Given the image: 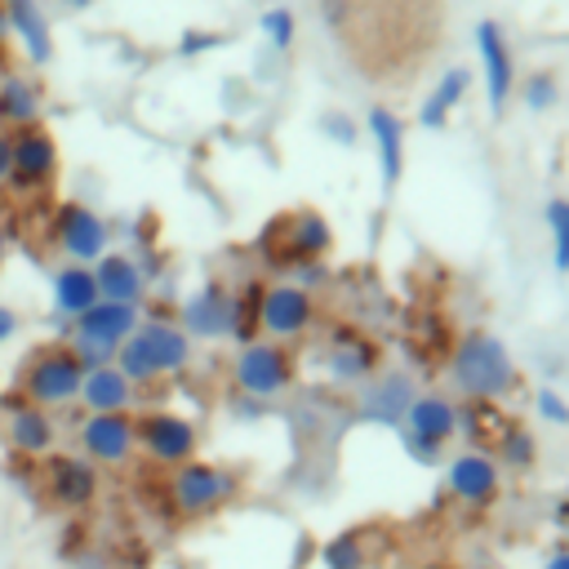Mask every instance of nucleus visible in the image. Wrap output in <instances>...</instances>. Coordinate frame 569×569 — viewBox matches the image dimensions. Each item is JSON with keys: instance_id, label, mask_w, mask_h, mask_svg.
<instances>
[{"instance_id": "nucleus-1", "label": "nucleus", "mask_w": 569, "mask_h": 569, "mask_svg": "<svg viewBox=\"0 0 569 569\" xmlns=\"http://www.w3.org/2000/svg\"><path fill=\"white\" fill-rule=\"evenodd\" d=\"M133 387L156 382L164 373H182L191 365V338L173 320H138V329L120 342L111 360Z\"/></svg>"}, {"instance_id": "nucleus-2", "label": "nucleus", "mask_w": 569, "mask_h": 569, "mask_svg": "<svg viewBox=\"0 0 569 569\" xmlns=\"http://www.w3.org/2000/svg\"><path fill=\"white\" fill-rule=\"evenodd\" d=\"M449 373H453L458 391L471 396V400H498V396H507L516 387V360H511L507 342L493 338V333H485V329L467 333L453 347Z\"/></svg>"}, {"instance_id": "nucleus-3", "label": "nucleus", "mask_w": 569, "mask_h": 569, "mask_svg": "<svg viewBox=\"0 0 569 569\" xmlns=\"http://www.w3.org/2000/svg\"><path fill=\"white\" fill-rule=\"evenodd\" d=\"M80 382H84V365L76 360V351L67 342H49L27 356L13 391L40 409H67L80 400Z\"/></svg>"}, {"instance_id": "nucleus-4", "label": "nucleus", "mask_w": 569, "mask_h": 569, "mask_svg": "<svg viewBox=\"0 0 569 569\" xmlns=\"http://www.w3.org/2000/svg\"><path fill=\"white\" fill-rule=\"evenodd\" d=\"M138 307H124V302H107L98 298L84 316L71 320V333H67V347L76 351V360L84 369H98V365H111L120 342L138 329Z\"/></svg>"}, {"instance_id": "nucleus-5", "label": "nucleus", "mask_w": 569, "mask_h": 569, "mask_svg": "<svg viewBox=\"0 0 569 569\" xmlns=\"http://www.w3.org/2000/svg\"><path fill=\"white\" fill-rule=\"evenodd\" d=\"M236 489H240V480L218 462L191 458V462L169 471V502H173V511L182 520H200V516L222 511L236 498Z\"/></svg>"}, {"instance_id": "nucleus-6", "label": "nucleus", "mask_w": 569, "mask_h": 569, "mask_svg": "<svg viewBox=\"0 0 569 569\" xmlns=\"http://www.w3.org/2000/svg\"><path fill=\"white\" fill-rule=\"evenodd\" d=\"M102 476L84 453H44L40 458V493L58 511H89L98 502Z\"/></svg>"}, {"instance_id": "nucleus-7", "label": "nucleus", "mask_w": 569, "mask_h": 569, "mask_svg": "<svg viewBox=\"0 0 569 569\" xmlns=\"http://www.w3.org/2000/svg\"><path fill=\"white\" fill-rule=\"evenodd\" d=\"M49 240L58 244V253L67 262H80V267H93L107 249H111V227L98 209L80 204V200H62L53 209V222H49Z\"/></svg>"}, {"instance_id": "nucleus-8", "label": "nucleus", "mask_w": 569, "mask_h": 569, "mask_svg": "<svg viewBox=\"0 0 569 569\" xmlns=\"http://www.w3.org/2000/svg\"><path fill=\"white\" fill-rule=\"evenodd\" d=\"M133 436H138V449L156 462V467H182L196 458L200 449V431L191 418L173 413V409H147L133 418Z\"/></svg>"}, {"instance_id": "nucleus-9", "label": "nucleus", "mask_w": 569, "mask_h": 569, "mask_svg": "<svg viewBox=\"0 0 569 569\" xmlns=\"http://www.w3.org/2000/svg\"><path fill=\"white\" fill-rule=\"evenodd\" d=\"M58 164H62V151H58V138L44 124L9 133V187L44 191L58 178Z\"/></svg>"}, {"instance_id": "nucleus-10", "label": "nucleus", "mask_w": 569, "mask_h": 569, "mask_svg": "<svg viewBox=\"0 0 569 569\" xmlns=\"http://www.w3.org/2000/svg\"><path fill=\"white\" fill-rule=\"evenodd\" d=\"M231 378H236V387L244 391V396H258V400H267V396H280L289 382H293V356L280 347V342H244L240 351H236V360H231Z\"/></svg>"}, {"instance_id": "nucleus-11", "label": "nucleus", "mask_w": 569, "mask_h": 569, "mask_svg": "<svg viewBox=\"0 0 569 569\" xmlns=\"http://www.w3.org/2000/svg\"><path fill=\"white\" fill-rule=\"evenodd\" d=\"M0 413H4V445L18 453V458H31L40 462L44 453H53V440H58V427H53V413L22 400L18 391L0 396Z\"/></svg>"}, {"instance_id": "nucleus-12", "label": "nucleus", "mask_w": 569, "mask_h": 569, "mask_svg": "<svg viewBox=\"0 0 569 569\" xmlns=\"http://www.w3.org/2000/svg\"><path fill=\"white\" fill-rule=\"evenodd\" d=\"M76 445L93 467H124L138 449L133 413H89V418H80Z\"/></svg>"}, {"instance_id": "nucleus-13", "label": "nucleus", "mask_w": 569, "mask_h": 569, "mask_svg": "<svg viewBox=\"0 0 569 569\" xmlns=\"http://www.w3.org/2000/svg\"><path fill=\"white\" fill-rule=\"evenodd\" d=\"M400 422H405L409 449L418 458H436V449L445 440H453V431H458V409L445 396H413Z\"/></svg>"}, {"instance_id": "nucleus-14", "label": "nucleus", "mask_w": 569, "mask_h": 569, "mask_svg": "<svg viewBox=\"0 0 569 569\" xmlns=\"http://www.w3.org/2000/svg\"><path fill=\"white\" fill-rule=\"evenodd\" d=\"M476 49H480V67H485V98H489V111L498 116L516 89V62H511V49H507V36L498 22H476Z\"/></svg>"}, {"instance_id": "nucleus-15", "label": "nucleus", "mask_w": 569, "mask_h": 569, "mask_svg": "<svg viewBox=\"0 0 569 569\" xmlns=\"http://www.w3.org/2000/svg\"><path fill=\"white\" fill-rule=\"evenodd\" d=\"M316 307H311V293L298 289V284H271L262 289V302H258V329L271 333V338H298L307 333Z\"/></svg>"}, {"instance_id": "nucleus-16", "label": "nucleus", "mask_w": 569, "mask_h": 569, "mask_svg": "<svg viewBox=\"0 0 569 569\" xmlns=\"http://www.w3.org/2000/svg\"><path fill=\"white\" fill-rule=\"evenodd\" d=\"M178 329H182L187 338H227V333H231V293H227V284H218V280L200 284V289L182 302Z\"/></svg>"}, {"instance_id": "nucleus-17", "label": "nucleus", "mask_w": 569, "mask_h": 569, "mask_svg": "<svg viewBox=\"0 0 569 569\" xmlns=\"http://www.w3.org/2000/svg\"><path fill=\"white\" fill-rule=\"evenodd\" d=\"M445 485H449V493H453L458 502L485 507V502H493V498H498V462H493L489 453H476V449H467V453L449 458Z\"/></svg>"}, {"instance_id": "nucleus-18", "label": "nucleus", "mask_w": 569, "mask_h": 569, "mask_svg": "<svg viewBox=\"0 0 569 569\" xmlns=\"http://www.w3.org/2000/svg\"><path fill=\"white\" fill-rule=\"evenodd\" d=\"M93 284H98V298H107V302H124V307H138L142 298H147V271L138 267V258H129V253H116V249H107L93 267Z\"/></svg>"}, {"instance_id": "nucleus-19", "label": "nucleus", "mask_w": 569, "mask_h": 569, "mask_svg": "<svg viewBox=\"0 0 569 569\" xmlns=\"http://www.w3.org/2000/svg\"><path fill=\"white\" fill-rule=\"evenodd\" d=\"M4 22L18 36L31 67L53 62V27H49V13L40 9V0H4Z\"/></svg>"}, {"instance_id": "nucleus-20", "label": "nucleus", "mask_w": 569, "mask_h": 569, "mask_svg": "<svg viewBox=\"0 0 569 569\" xmlns=\"http://www.w3.org/2000/svg\"><path fill=\"white\" fill-rule=\"evenodd\" d=\"M49 302H53V316L58 320H76L84 316L93 302H98V284H93V271L80 267V262H62L53 276H49Z\"/></svg>"}, {"instance_id": "nucleus-21", "label": "nucleus", "mask_w": 569, "mask_h": 569, "mask_svg": "<svg viewBox=\"0 0 569 569\" xmlns=\"http://www.w3.org/2000/svg\"><path fill=\"white\" fill-rule=\"evenodd\" d=\"M40 111H44V98L31 76H18V71L0 76V129L4 133L40 124Z\"/></svg>"}, {"instance_id": "nucleus-22", "label": "nucleus", "mask_w": 569, "mask_h": 569, "mask_svg": "<svg viewBox=\"0 0 569 569\" xmlns=\"http://www.w3.org/2000/svg\"><path fill=\"white\" fill-rule=\"evenodd\" d=\"M80 405H84L89 413H129V405H133V382H129L116 365L84 369Z\"/></svg>"}, {"instance_id": "nucleus-23", "label": "nucleus", "mask_w": 569, "mask_h": 569, "mask_svg": "<svg viewBox=\"0 0 569 569\" xmlns=\"http://www.w3.org/2000/svg\"><path fill=\"white\" fill-rule=\"evenodd\" d=\"M369 133L378 142V169H382V191H391L405 173V124L391 107H369Z\"/></svg>"}, {"instance_id": "nucleus-24", "label": "nucleus", "mask_w": 569, "mask_h": 569, "mask_svg": "<svg viewBox=\"0 0 569 569\" xmlns=\"http://www.w3.org/2000/svg\"><path fill=\"white\" fill-rule=\"evenodd\" d=\"M467 84H471V71H467V67H449V71L436 80V89L422 98V107H418L422 129H445V124H449V116H453V107L462 102Z\"/></svg>"}, {"instance_id": "nucleus-25", "label": "nucleus", "mask_w": 569, "mask_h": 569, "mask_svg": "<svg viewBox=\"0 0 569 569\" xmlns=\"http://www.w3.org/2000/svg\"><path fill=\"white\" fill-rule=\"evenodd\" d=\"M409 400H413V382L405 373H387V378H378L365 391V413L378 418V422H400L405 409H409Z\"/></svg>"}, {"instance_id": "nucleus-26", "label": "nucleus", "mask_w": 569, "mask_h": 569, "mask_svg": "<svg viewBox=\"0 0 569 569\" xmlns=\"http://www.w3.org/2000/svg\"><path fill=\"white\" fill-rule=\"evenodd\" d=\"M373 365H378V347H373L369 338H360V333H342V338L333 342V351H329V369H333V378H342V382L365 378Z\"/></svg>"}, {"instance_id": "nucleus-27", "label": "nucleus", "mask_w": 569, "mask_h": 569, "mask_svg": "<svg viewBox=\"0 0 569 569\" xmlns=\"http://www.w3.org/2000/svg\"><path fill=\"white\" fill-rule=\"evenodd\" d=\"M284 231H289V258H320L325 249H329V222L316 213V209H302V213H293L289 222H284Z\"/></svg>"}, {"instance_id": "nucleus-28", "label": "nucleus", "mask_w": 569, "mask_h": 569, "mask_svg": "<svg viewBox=\"0 0 569 569\" xmlns=\"http://www.w3.org/2000/svg\"><path fill=\"white\" fill-rule=\"evenodd\" d=\"M498 458H502L507 467L525 471V467H533V458H538V445H533V436H529L525 427L507 422V427H502V436H498Z\"/></svg>"}, {"instance_id": "nucleus-29", "label": "nucleus", "mask_w": 569, "mask_h": 569, "mask_svg": "<svg viewBox=\"0 0 569 569\" xmlns=\"http://www.w3.org/2000/svg\"><path fill=\"white\" fill-rule=\"evenodd\" d=\"M547 227H551V262L556 271H569V200H547Z\"/></svg>"}, {"instance_id": "nucleus-30", "label": "nucleus", "mask_w": 569, "mask_h": 569, "mask_svg": "<svg viewBox=\"0 0 569 569\" xmlns=\"http://www.w3.org/2000/svg\"><path fill=\"white\" fill-rule=\"evenodd\" d=\"M556 76L551 71H533L529 80H525V107L529 111H547V107H556Z\"/></svg>"}, {"instance_id": "nucleus-31", "label": "nucleus", "mask_w": 569, "mask_h": 569, "mask_svg": "<svg viewBox=\"0 0 569 569\" xmlns=\"http://www.w3.org/2000/svg\"><path fill=\"white\" fill-rule=\"evenodd\" d=\"M293 31H298V22H293L289 9H267V13H262V36H267L276 49H289V44H293Z\"/></svg>"}, {"instance_id": "nucleus-32", "label": "nucleus", "mask_w": 569, "mask_h": 569, "mask_svg": "<svg viewBox=\"0 0 569 569\" xmlns=\"http://www.w3.org/2000/svg\"><path fill=\"white\" fill-rule=\"evenodd\" d=\"M533 409H538V418H542V422L569 427V400H565L556 387H538V396H533Z\"/></svg>"}, {"instance_id": "nucleus-33", "label": "nucleus", "mask_w": 569, "mask_h": 569, "mask_svg": "<svg viewBox=\"0 0 569 569\" xmlns=\"http://www.w3.org/2000/svg\"><path fill=\"white\" fill-rule=\"evenodd\" d=\"M325 565H329V569H360V547H356L351 538H342V542H333V547L325 551Z\"/></svg>"}, {"instance_id": "nucleus-34", "label": "nucleus", "mask_w": 569, "mask_h": 569, "mask_svg": "<svg viewBox=\"0 0 569 569\" xmlns=\"http://www.w3.org/2000/svg\"><path fill=\"white\" fill-rule=\"evenodd\" d=\"M320 129H325V133H333V138H338L342 147H347V142H356V124H351L347 116H338V111L320 116Z\"/></svg>"}, {"instance_id": "nucleus-35", "label": "nucleus", "mask_w": 569, "mask_h": 569, "mask_svg": "<svg viewBox=\"0 0 569 569\" xmlns=\"http://www.w3.org/2000/svg\"><path fill=\"white\" fill-rule=\"evenodd\" d=\"M18 325H22V320H18V311H13V307H4V302H0V347H4V342H13V338H18Z\"/></svg>"}, {"instance_id": "nucleus-36", "label": "nucleus", "mask_w": 569, "mask_h": 569, "mask_svg": "<svg viewBox=\"0 0 569 569\" xmlns=\"http://www.w3.org/2000/svg\"><path fill=\"white\" fill-rule=\"evenodd\" d=\"M209 44H218V36H209V31H187L182 53H200V49H209Z\"/></svg>"}, {"instance_id": "nucleus-37", "label": "nucleus", "mask_w": 569, "mask_h": 569, "mask_svg": "<svg viewBox=\"0 0 569 569\" xmlns=\"http://www.w3.org/2000/svg\"><path fill=\"white\" fill-rule=\"evenodd\" d=\"M0 182H9V133L0 129Z\"/></svg>"}, {"instance_id": "nucleus-38", "label": "nucleus", "mask_w": 569, "mask_h": 569, "mask_svg": "<svg viewBox=\"0 0 569 569\" xmlns=\"http://www.w3.org/2000/svg\"><path fill=\"white\" fill-rule=\"evenodd\" d=\"M542 569H569V547H565V551H551Z\"/></svg>"}, {"instance_id": "nucleus-39", "label": "nucleus", "mask_w": 569, "mask_h": 569, "mask_svg": "<svg viewBox=\"0 0 569 569\" xmlns=\"http://www.w3.org/2000/svg\"><path fill=\"white\" fill-rule=\"evenodd\" d=\"M62 4H67V9H89L93 0H62Z\"/></svg>"}, {"instance_id": "nucleus-40", "label": "nucleus", "mask_w": 569, "mask_h": 569, "mask_svg": "<svg viewBox=\"0 0 569 569\" xmlns=\"http://www.w3.org/2000/svg\"><path fill=\"white\" fill-rule=\"evenodd\" d=\"M4 253H9V240H4V231H0V267H4Z\"/></svg>"}]
</instances>
